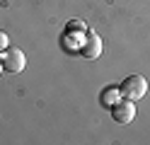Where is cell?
Wrapping results in <instances>:
<instances>
[{
	"instance_id": "7a4b0ae2",
	"label": "cell",
	"mask_w": 150,
	"mask_h": 145,
	"mask_svg": "<svg viewBox=\"0 0 150 145\" xmlns=\"http://www.w3.org/2000/svg\"><path fill=\"white\" fill-rule=\"evenodd\" d=\"M0 63H3V70H7V73H20V70H24V65H27L24 53L20 51V48H5Z\"/></svg>"
},
{
	"instance_id": "277c9868",
	"label": "cell",
	"mask_w": 150,
	"mask_h": 145,
	"mask_svg": "<svg viewBox=\"0 0 150 145\" xmlns=\"http://www.w3.org/2000/svg\"><path fill=\"white\" fill-rule=\"evenodd\" d=\"M82 56L85 58H97L102 53V41H99V36L97 34H87L85 36V44H82Z\"/></svg>"
},
{
	"instance_id": "5b68a950",
	"label": "cell",
	"mask_w": 150,
	"mask_h": 145,
	"mask_svg": "<svg viewBox=\"0 0 150 145\" xmlns=\"http://www.w3.org/2000/svg\"><path fill=\"white\" fill-rule=\"evenodd\" d=\"M119 94L121 90H116V87H104V92H102V106H107V109H111L114 106V102H119Z\"/></svg>"
},
{
	"instance_id": "8992f818",
	"label": "cell",
	"mask_w": 150,
	"mask_h": 145,
	"mask_svg": "<svg viewBox=\"0 0 150 145\" xmlns=\"http://www.w3.org/2000/svg\"><path fill=\"white\" fill-rule=\"evenodd\" d=\"M7 44H10V39H7V34L3 32V29H0V53H3L5 48H7Z\"/></svg>"
},
{
	"instance_id": "6da1fadb",
	"label": "cell",
	"mask_w": 150,
	"mask_h": 145,
	"mask_svg": "<svg viewBox=\"0 0 150 145\" xmlns=\"http://www.w3.org/2000/svg\"><path fill=\"white\" fill-rule=\"evenodd\" d=\"M145 92H148V82H145V77H140V75H131V77L124 80V85H121V94H124L126 99H131V102H138Z\"/></svg>"
},
{
	"instance_id": "52a82bcc",
	"label": "cell",
	"mask_w": 150,
	"mask_h": 145,
	"mask_svg": "<svg viewBox=\"0 0 150 145\" xmlns=\"http://www.w3.org/2000/svg\"><path fill=\"white\" fill-rule=\"evenodd\" d=\"M0 73H3V63H0Z\"/></svg>"
},
{
	"instance_id": "3957f363",
	"label": "cell",
	"mask_w": 150,
	"mask_h": 145,
	"mask_svg": "<svg viewBox=\"0 0 150 145\" xmlns=\"http://www.w3.org/2000/svg\"><path fill=\"white\" fill-rule=\"evenodd\" d=\"M111 114H114V121L119 123H131L133 121V116H136V106L128 102H116L114 106H111Z\"/></svg>"
}]
</instances>
